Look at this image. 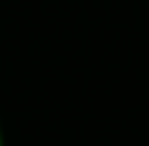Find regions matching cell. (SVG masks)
I'll list each match as a JSON object with an SVG mask.
<instances>
[{"label": "cell", "instance_id": "6da1fadb", "mask_svg": "<svg viewBox=\"0 0 149 146\" xmlns=\"http://www.w3.org/2000/svg\"><path fill=\"white\" fill-rule=\"evenodd\" d=\"M0 146H5V134H3V124H0Z\"/></svg>", "mask_w": 149, "mask_h": 146}]
</instances>
